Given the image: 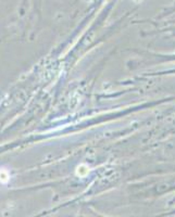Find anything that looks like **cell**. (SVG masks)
<instances>
[{
    "mask_svg": "<svg viewBox=\"0 0 175 217\" xmlns=\"http://www.w3.org/2000/svg\"><path fill=\"white\" fill-rule=\"evenodd\" d=\"M9 180V174H8V171H0V181L1 183H7V181Z\"/></svg>",
    "mask_w": 175,
    "mask_h": 217,
    "instance_id": "obj_1",
    "label": "cell"
}]
</instances>
